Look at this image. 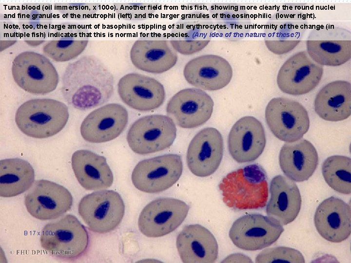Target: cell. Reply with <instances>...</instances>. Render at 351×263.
<instances>
[{"instance_id":"obj_13","label":"cell","mask_w":351,"mask_h":263,"mask_svg":"<svg viewBox=\"0 0 351 263\" xmlns=\"http://www.w3.org/2000/svg\"><path fill=\"white\" fill-rule=\"evenodd\" d=\"M27 211L41 220L56 219L69 211L73 204L70 191L47 180L35 181L24 197Z\"/></svg>"},{"instance_id":"obj_27","label":"cell","mask_w":351,"mask_h":263,"mask_svg":"<svg viewBox=\"0 0 351 263\" xmlns=\"http://www.w3.org/2000/svg\"><path fill=\"white\" fill-rule=\"evenodd\" d=\"M316 113L323 119L342 121L351 113V84L336 80L326 84L317 94L314 102Z\"/></svg>"},{"instance_id":"obj_32","label":"cell","mask_w":351,"mask_h":263,"mask_svg":"<svg viewBox=\"0 0 351 263\" xmlns=\"http://www.w3.org/2000/svg\"><path fill=\"white\" fill-rule=\"evenodd\" d=\"M170 42L176 52L188 55L201 50L209 40H170Z\"/></svg>"},{"instance_id":"obj_1","label":"cell","mask_w":351,"mask_h":263,"mask_svg":"<svg viewBox=\"0 0 351 263\" xmlns=\"http://www.w3.org/2000/svg\"><path fill=\"white\" fill-rule=\"evenodd\" d=\"M115 79L97 57L83 56L69 63L62 75L61 92L65 101L79 110H87L108 102L114 92Z\"/></svg>"},{"instance_id":"obj_16","label":"cell","mask_w":351,"mask_h":263,"mask_svg":"<svg viewBox=\"0 0 351 263\" xmlns=\"http://www.w3.org/2000/svg\"><path fill=\"white\" fill-rule=\"evenodd\" d=\"M128 121L127 110L117 103H110L90 113L80 126V133L86 141L103 143L118 137L126 128Z\"/></svg>"},{"instance_id":"obj_20","label":"cell","mask_w":351,"mask_h":263,"mask_svg":"<svg viewBox=\"0 0 351 263\" xmlns=\"http://www.w3.org/2000/svg\"><path fill=\"white\" fill-rule=\"evenodd\" d=\"M266 143L262 123L253 116H244L237 121L228 136V149L233 158L239 163L256 160Z\"/></svg>"},{"instance_id":"obj_18","label":"cell","mask_w":351,"mask_h":263,"mask_svg":"<svg viewBox=\"0 0 351 263\" xmlns=\"http://www.w3.org/2000/svg\"><path fill=\"white\" fill-rule=\"evenodd\" d=\"M117 92L122 101L139 111H150L163 103L165 90L156 79L138 73L124 75L117 84Z\"/></svg>"},{"instance_id":"obj_7","label":"cell","mask_w":351,"mask_h":263,"mask_svg":"<svg viewBox=\"0 0 351 263\" xmlns=\"http://www.w3.org/2000/svg\"><path fill=\"white\" fill-rule=\"evenodd\" d=\"M176 133V125L171 118L153 114L136 120L128 130L127 140L134 152L146 155L170 147Z\"/></svg>"},{"instance_id":"obj_29","label":"cell","mask_w":351,"mask_h":263,"mask_svg":"<svg viewBox=\"0 0 351 263\" xmlns=\"http://www.w3.org/2000/svg\"><path fill=\"white\" fill-rule=\"evenodd\" d=\"M351 161L349 157L333 155L327 158L322 165L323 177L328 185L337 192H351Z\"/></svg>"},{"instance_id":"obj_4","label":"cell","mask_w":351,"mask_h":263,"mask_svg":"<svg viewBox=\"0 0 351 263\" xmlns=\"http://www.w3.org/2000/svg\"><path fill=\"white\" fill-rule=\"evenodd\" d=\"M89 242L86 228L71 214L46 224L40 237V244L44 250L53 257L65 260H74L82 256Z\"/></svg>"},{"instance_id":"obj_14","label":"cell","mask_w":351,"mask_h":263,"mask_svg":"<svg viewBox=\"0 0 351 263\" xmlns=\"http://www.w3.org/2000/svg\"><path fill=\"white\" fill-rule=\"evenodd\" d=\"M323 66L314 62L306 51L291 56L280 67L277 83L283 93L294 95L307 94L320 82Z\"/></svg>"},{"instance_id":"obj_3","label":"cell","mask_w":351,"mask_h":263,"mask_svg":"<svg viewBox=\"0 0 351 263\" xmlns=\"http://www.w3.org/2000/svg\"><path fill=\"white\" fill-rule=\"evenodd\" d=\"M69 113L63 102L50 98H36L22 104L15 114V122L28 136L46 138L60 132L67 123Z\"/></svg>"},{"instance_id":"obj_5","label":"cell","mask_w":351,"mask_h":263,"mask_svg":"<svg viewBox=\"0 0 351 263\" xmlns=\"http://www.w3.org/2000/svg\"><path fill=\"white\" fill-rule=\"evenodd\" d=\"M11 72L17 84L32 94L50 93L56 89L59 81L58 72L50 60L34 51H24L16 56Z\"/></svg>"},{"instance_id":"obj_10","label":"cell","mask_w":351,"mask_h":263,"mask_svg":"<svg viewBox=\"0 0 351 263\" xmlns=\"http://www.w3.org/2000/svg\"><path fill=\"white\" fill-rule=\"evenodd\" d=\"M183 170L181 157L165 154L140 161L134 169L132 181L138 190L149 193L166 190L179 179Z\"/></svg>"},{"instance_id":"obj_24","label":"cell","mask_w":351,"mask_h":263,"mask_svg":"<svg viewBox=\"0 0 351 263\" xmlns=\"http://www.w3.org/2000/svg\"><path fill=\"white\" fill-rule=\"evenodd\" d=\"M279 162L288 178L300 182L307 180L313 174L318 164V156L310 142L299 139L286 143L282 147Z\"/></svg>"},{"instance_id":"obj_9","label":"cell","mask_w":351,"mask_h":263,"mask_svg":"<svg viewBox=\"0 0 351 263\" xmlns=\"http://www.w3.org/2000/svg\"><path fill=\"white\" fill-rule=\"evenodd\" d=\"M306 49L310 57L317 64L340 66L351 58V32L333 26L317 27L308 37Z\"/></svg>"},{"instance_id":"obj_33","label":"cell","mask_w":351,"mask_h":263,"mask_svg":"<svg viewBox=\"0 0 351 263\" xmlns=\"http://www.w3.org/2000/svg\"><path fill=\"white\" fill-rule=\"evenodd\" d=\"M223 263H252L248 256L241 253H234L226 257Z\"/></svg>"},{"instance_id":"obj_23","label":"cell","mask_w":351,"mask_h":263,"mask_svg":"<svg viewBox=\"0 0 351 263\" xmlns=\"http://www.w3.org/2000/svg\"><path fill=\"white\" fill-rule=\"evenodd\" d=\"M130 56L136 68L155 74L169 70L178 59L170 41L165 40H137L131 47Z\"/></svg>"},{"instance_id":"obj_12","label":"cell","mask_w":351,"mask_h":263,"mask_svg":"<svg viewBox=\"0 0 351 263\" xmlns=\"http://www.w3.org/2000/svg\"><path fill=\"white\" fill-rule=\"evenodd\" d=\"M190 207L179 199L162 198L146 205L141 212L138 226L148 237H159L177 228L186 217Z\"/></svg>"},{"instance_id":"obj_19","label":"cell","mask_w":351,"mask_h":263,"mask_svg":"<svg viewBox=\"0 0 351 263\" xmlns=\"http://www.w3.org/2000/svg\"><path fill=\"white\" fill-rule=\"evenodd\" d=\"M233 69L224 58L214 55H202L188 61L184 76L191 85L201 90L216 91L226 86L233 76Z\"/></svg>"},{"instance_id":"obj_26","label":"cell","mask_w":351,"mask_h":263,"mask_svg":"<svg viewBox=\"0 0 351 263\" xmlns=\"http://www.w3.org/2000/svg\"><path fill=\"white\" fill-rule=\"evenodd\" d=\"M72 167L77 180L88 190L109 188L114 176L106 158L91 151H76L71 159Z\"/></svg>"},{"instance_id":"obj_25","label":"cell","mask_w":351,"mask_h":263,"mask_svg":"<svg viewBox=\"0 0 351 263\" xmlns=\"http://www.w3.org/2000/svg\"><path fill=\"white\" fill-rule=\"evenodd\" d=\"M270 192L271 198L266 206L268 216L282 225L293 221L301 206V197L296 184L288 177L278 175L272 179Z\"/></svg>"},{"instance_id":"obj_11","label":"cell","mask_w":351,"mask_h":263,"mask_svg":"<svg viewBox=\"0 0 351 263\" xmlns=\"http://www.w3.org/2000/svg\"><path fill=\"white\" fill-rule=\"evenodd\" d=\"M284 229L276 219L258 214L242 216L233 224L229 235L233 244L245 250H260L279 238Z\"/></svg>"},{"instance_id":"obj_6","label":"cell","mask_w":351,"mask_h":263,"mask_svg":"<svg viewBox=\"0 0 351 263\" xmlns=\"http://www.w3.org/2000/svg\"><path fill=\"white\" fill-rule=\"evenodd\" d=\"M78 212L91 231L103 234L114 230L119 225L125 206L118 193L102 190L84 196L79 203Z\"/></svg>"},{"instance_id":"obj_30","label":"cell","mask_w":351,"mask_h":263,"mask_svg":"<svg viewBox=\"0 0 351 263\" xmlns=\"http://www.w3.org/2000/svg\"><path fill=\"white\" fill-rule=\"evenodd\" d=\"M88 40H54L42 47L46 56L56 62H64L73 59L80 55L88 43Z\"/></svg>"},{"instance_id":"obj_17","label":"cell","mask_w":351,"mask_h":263,"mask_svg":"<svg viewBox=\"0 0 351 263\" xmlns=\"http://www.w3.org/2000/svg\"><path fill=\"white\" fill-rule=\"evenodd\" d=\"M223 138L214 128L200 131L191 140L187 152L188 167L194 175L207 177L219 167L223 156Z\"/></svg>"},{"instance_id":"obj_31","label":"cell","mask_w":351,"mask_h":263,"mask_svg":"<svg viewBox=\"0 0 351 263\" xmlns=\"http://www.w3.org/2000/svg\"><path fill=\"white\" fill-rule=\"evenodd\" d=\"M256 263H304L302 253L294 248L275 246L263 250L256 258Z\"/></svg>"},{"instance_id":"obj_21","label":"cell","mask_w":351,"mask_h":263,"mask_svg":"<svg viewBox=\"0 0 351 263\" xmlns=\"http://www.w3.org/2000/svg\"><path fill=\"white\" fill-rule=\"evenodd\" d=\"M314 223L319 234L326 240L332 243L345 241L351 234V207L337 197L327 198L317 207Z\"/></svg>"},{"instance_id":"obj_22","label":"cell","mask_w":351,"mask_h":263,"mask_svg":"<svg viewBox=\"0 0 351 263\" xmlns=\"http://www.w3.org/2000/svg\"><path fill=\"white\" fill-rule=\"evenodd\" d=\"M176 245L183 263H214L217 258L215 237L198 224L185 226L177 236Z\"/></svg>"},{"instance_id":"obj_2","label":"cell","mask_w":351,"mask_h":263,"mask_svg":"<svg viewBox=\"0 0 351 263\" xmlns=\"http://www.w3.org/2000/svg\"><path fill=\"white\" fill-rule=\"evenodd\" d=\"M267 178L265 170L258 164L249 165L228 173L219 185L223 202L234 209L263 208L268 198Z\"/></svg>"},{"instance_id":"obj_8","label":"cell","mask_w":351,"mask_h":263,"mask_svg":"<svg viewBox=\"0 0 351 263\" xmlns=\"http://www.w3.org/2000/svg\"><path fill=\"white\" fill-rule=\"evenodd\" d=\"M265 118L273 134L287 142L300 139L310 127L309 117L305 107L287 97L272 99L266 108Z\"/></svg>"},{"instance_id":"obj_28","label":"cell","mask_w":351,"mask_h":263,"mask_svg":"<svg viewBox=\"0 0 351 263\" xmlns=\"http://www.w3.org/2000/svg\"><path fill=\"white\" fill-rule=\"evenodd\" d=\"M35 172L27 161L19 158L0 161V196L12 197L20 194L31 187Z\"/></svg>"},{"instance_id":"obj_15","label":"cell","mask_w":351,"mask_h":263,"mask_svg":"<svg viewBox=\"0 0 351 263\" xmlns=\"http://www.w3.org/2000/svg\"><path fill=\"white\" fill-rule=\"evenodd\" d=\"M214 106L211 97L202 90L186 88L171 98L166 106V112L179 127L194 128L210 119Z\"/></svg>"}]
</instances>
